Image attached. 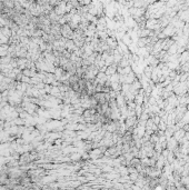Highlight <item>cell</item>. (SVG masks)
I'll return each instance as SVG.
<instances>
[{
	"label": "cell",
	"instance_id": "obj_1",
	"mask_svg": "<svg viewBox=\"0 0 189 190\" xmlns=\"http://www.w3.org/2000/svg\"><path fill=\"white\" fill-rule=\"evenodd\" d=\"M167 146H168V149L169 150H175L176 147H177V140L175 138H168V141H167Z\"/></svg>",
	"mask_w": 189,
	"mask_h": 190
}]
</instances>
